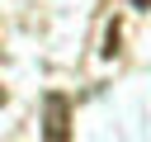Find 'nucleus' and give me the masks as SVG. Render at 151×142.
Masks as SVG:
<instances>
[{
	"mask_svg": "<svg viewBox=\"0 0 151 142\" xmlns=\"http://www.w3.org/2000/svg\"><path fill=\"white\" fill-rule=\"evenodd\" d=\"M0 104H5V85H0Z\"/></svg>",
	"mask_w": 151,
	"mask_h": 142,
	"instance_id": "nucleus-3",
	"label": "nucleus"
},
{
	"mask_svg": "<svg viewBox=\"0 0 151 142\" xmlns=\"http://www.w3.org/2000/svg\"><path fill=\"white\" fill-rule=\"evenodd\" d=\"M42 137L47 142H71V99L61 90H47V99H42Z\"/></svg>",
	"mask_w": 151,
	"mask_h": 142,
	"instance_id": "nucleus-1",
	"label": "nucleus"
},
{
	"mask_svg": "<svg viewBox=\"0 0 151 142\" xmlns=\"http://www.w3.org/2000/svg\"><path fill=\"white\" fill-rule=\"evenodd\" d=\"M113 52H118V24H113V28H109V38H104V57H113Z\"/></svg>",
	"mask_w": 151,
	"mask_h": 142,
	"instance_id": "nucleus-2",
	"label": "nucleus"
}]
</instances>
